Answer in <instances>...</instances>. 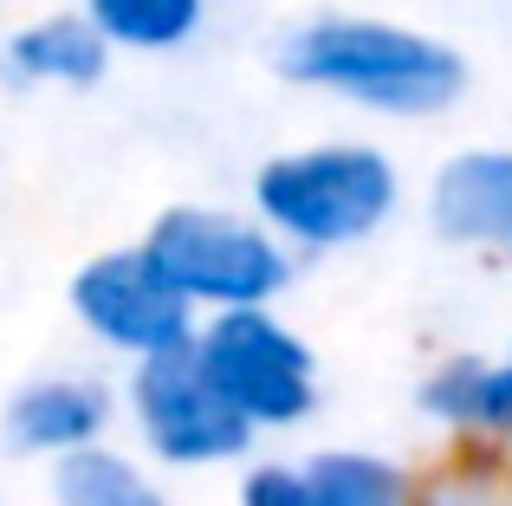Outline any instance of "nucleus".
Instances as JSON below:
<instances>
[{
    "mask_svg": "<svg viewBox=\"0 0 512 506\" xmlns=\"http://www.w3.org/2000/svg\"><path fill=\"white\" fill-rule=\"evenodd\" d=\"M65 305H72L78 331L98 351L124 357L130 370L175 357V351H195V331H201V312L163 279V266L143 253V241L91 253L65 286Z\"/></svg>",
    "mask_w": 512,
    "mask_h": 506,
    "instance_id": "6",
    "label": "nucleus"
},
{
    "mask_svg": "<svg viewBox=\"0 0 512 506\" xmlns=\"http://www.w3.org/2000/svg\"><path fill=\"white\" fill-rule=\"evenodd\" d=\"M415 506H512V461L454 442L428 474H415Z\"/></svg>",
    "mask_w": 512,
    "mask_h": 506,
    "instance_id": "14",
    "label": "nucleus"
},
{
    "mask_svg": "<svg viewBox=\"0 0 512 506\" xmlns=\"http://www.w3.org/2000/svg\"><path fill=\"white\" fill-rule=\"evenodd\" d=\"M415 403H422V416L435 422L448 442L493 448V455L512 461V344L500 357H480V351L441 357L422 377Z\"/></svg>",
    "mask_w": 512,
    "mask_h": 506,
    "instance_id": "9",
    "label": "nucleus"
},
{
    "mask_svg": "<svg viewBox=\"0 0 512 506\" xmlns=\"http://www.w3.org/2000/svg\"><path fill=\"white\" fill-rule=\"evenodd\" d=\"M402 202V169L383 143L325 137L279 150L253 169V215L266 234H279L286 253H344L389 228Z\"/></svg>",
    "mask_w": 512,
    "mask_h": 506,
    "instance_id": "2",
    "label": "nucleus"
},
{
    "mask_svg": "<svg viewBox=\"0 0 512 506\" xmlns=\"http://www.w3.org/2000/svg\"><path fill=\"white\" fill-rule=\"evenodd\" d=\"M124 422L137 435V455L156 474H214L240 468L260 435L227 409V396L208 383L195 351L156 357L124 377Z\"/></svg>",
    "mask_w": 512,
    "mask_h": 506,
    "instance_id": "5",
    "label": "nucleus"
},
{
    "mask_svg": "<svg viewBox=\"0 0 512 506\" xmlns=\"http://www.w3.org/2000/svg\"><path fill=\"white\" fill-rule=\"evenodd\" d=\"M428 228L448 247L512 260V143H467L428 176Z\"/></svg>",
    "mask_w": 512,
    "mask_h": 506,
    "instance_id": "8",
    "label": "nucleus"
},
{
    "mask_svg": "<svg viewBox=\"0 0 512 506\" xmlns=\"http://www.w3.org/2000/svg\"><path fill=\"white\" fill-rule=\"evenodd\" d=\"M143 253L163 266V279L195 305L201 318L221 312H260L279 305L292 286V253L253 208H214V202H175L150 221Z\"/></svg>",
    "mask_w": 512,
    "mask_h": 506,
    "instance_id": "3",
    "label": "nucleus"
},
{
    "mask_svg": "<svg viewBox=\"0 0 512 506\" xmlns=\"http://www.w3.org/2000/svg\"><path fill=\"white\" fill-rule=\"evenodd\" d=\"M117 416H124V390H111L91 370H39L0 403V448L20 461H59L85 455V448L111 442Z\"/></svg>",
    "mask_w": 512,
    "mask_h": 506,
    "instance_id": "7",
    "label": "nucleus"
},
{
    "mask_svg": "<svg viewBox=\"0 0 512 506\" xmlns=\"http://www.w3.org/2000/svg\"><path fill=\"white\" fill-rule=\"evenodd\" d=\"M234 506H312L299 461H247L234 487Z\"/></svg>",
    "mask_w": 512,
    "mask_h": 506,
    "instance_id": "15",
    "label": "nucleus"
},
{
    "mask_svg": "<svg viewBox=\"0 0 512 506\" xmlns=\"http://www.w3.org/2000/svg\"><path fill=\"white\" fill-rule=\"evenodd\" d=\"M85 20L111 52H182L208 20V0H85Z\"/></svg>",
    "mask_w": 512,
    "mask_h": 506,
    "instance_id": "13",
    "label": "nucleus"
},
{
    "mask_svg": "<svg viewBox=\"0 0 512 506\" xmlns=\"http://www.w3.org/2000/svg\"><path fill=\"white\" fill-rule=\"evenodd\" d=\"M46 494L52 506H175L169 481L137 455V448L98 442L85 455L46 468Z\"/></svg>",
    "mask_w": 512,
    "mask_h": 506,
    "instance_id": "11",
    "label": "nucleus"
},
{
    "mask_svg": "<svg viewBox=\"0 0 512 506\" xmlns=\"http://www.w3.org/2000/svg\"><path fill=\"white\" fill-rule=\"evenodd\" d=\"M305 468L312 506H415V468L376 448H318Z\"/></svg>",
    "mask_w": 512,
    "mask_h": 506,
    "instance_id": "12",
    "label": "nucleus"
},
{
    "mask_svg": "<svg viewBox=\"0 0 512 506\" xmlns=\"http://www.w3.org/2000/svg\"><path fill=\"white\" fill-rule=\"evenodd\" d=\"M273 72L370 117H441L467 91V52L370 13H312L273 39Z\"/></svg>",
    "mask_w": 512,
    "mask_h": 506,
    "instance_id": "1",
    "label": "nucleus"
},
{
    "mask_svg": "<svg viewBox=\"0 0 512 506\" xmlns=\"http://www.w3.org/2000/svg\"><path fill=\"white\" fill-rule=\"evenodd\" d=\"M195 364L253 435H286L318 416V351L273 305L201 318Z\"/></svg>",
    "mask_w": 512,
    "mask_h": 506,
    "instance_id": "4",
    "label": "nucleus"
},
{
    "mask_svg": "<svg viewBox=\"0 0 512 506\" xmlns=\"http://www.w3.org/2000/svg\"><path fill=\"white\" fill-rule=\"evenodd\" d=\"M104 72H111V46L85 20V7L39 13L0 46V78L20 91H91Z\"/></svg>",
    "mask_w": 512,
    "mask_h": 506,
    "instance_id": "10",
    "label": "nucleus"
}]
</instances>
